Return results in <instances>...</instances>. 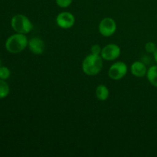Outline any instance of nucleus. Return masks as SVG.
<instances>
[{
  "label": "nucleus",
  "instance_id": "nucleus-1",
  "mask_svg": "<svg viewBox=\"0 0 157 157\" xmlns=\"http://www.w3.org/2000/svg\"><path fill=\"white\" fill-rule=\"evenodd\" d=\"M103 58L101 55L90 54L85 57L82 62V71L88 76L98 75L103 68Z\"/></svg>",
  "mask_w": 157,
  "mask_h": 157
},
{
  "label": "nucleus",
  "instance_id": "nucleus-11",
  "mask_svg": "<svg viewBox=\"0 0 157 157\" xmlns=\"http://www.w3.org/2000/svg\"><path fill=\"white\" fill-rule=\"evenodd\" d=\"M147 78L153 87H157V65H153L147 70Z\"/></svg>",
  "mask_w": 157,
  "mask_h": 157
},
{
  "label": "nucleus",
  "instance_id": "nucleus-12",
  "mask_svg": "<svg viewBox=\"0 0 157 157\" xmlns=\"http://www.w3.org/2000/svg\"><path fill=\"white\" fill-rule=\"evenodd\" d=\"M9 86L7 83L5 81V80L0 79V99L6 98L9 95Z\"/></svg>",
  "mask_w": 157,
  "mask_h": 157
},
{
  "label": "nucleus",
  "instance_id": "nucleus-19",
  "mask_svg": "<svg viewBox=\"0 0 157 157\" xmlns=\"http://www.w3.org/2000/svg\"><path fill=\"white\" fill-rule=\"evenodd\" d=\"M156 18H157V15H156Z\"/></svg>",
  "mask_w": 157,
  "mask_h": 157
},
{
  "label": "nucleus",
  "instance_id": "nucleus-8",
  "mask_svg": "<svg viewBox=\"0 0 157 157\" xmlns=\"http://www.w3.org/2000/svg\"><path fill=\"white\" fill-rule=\"evenodd\" d=\"M29 50L35 55H41L45 50V44L41 38L34 37L29 41L28 44Z\"/></svg>",
  "mask_w": 157,
  "mask_h": 157
},
{
  "label": "nucleus",
  "instance_id": "nucleus-13",
  "mask_svg": "<svg viewBox=\"0 0 157 157\" xmlns=\"http://www.w3.org/2000/svg\"><path fill=\"white\" fill-rule=\"evenodd\" d=\"M11 71L9 67H5V66H1L0 67V79L7 80L10 77Z\"/></svg>",
  "mask_w": 157,
  "mask_h": 157
},
{
  "label": "nucleus",
  "instance_id": "nucleus-14",
  "mask_svg": "<svg viewBox=\"0 0 157 157\" xmlns=\"http://www.w3.org/2000/svg\"><path fill=\"white\" fill-rule=\"evenodd\" d=\"M55 2L59 7L65 9V8L69 7L71 5V3L73 2V0H55Z\"/></svg>",
  "mask_w": 157,
  "mask_h": 157
},
{
  "label": "nucleus",
  "instance_id": "nucleus-5",
  "mask_svg": "<svg viewBox=\"0 0 157 157\" xmlns=\"http://www.w3.org/2000/svg\"><path fill=\"white\" fill-rule=\"evenodd\" d=\"M98 30L100 34L104 37H110L117 31V23L113 18L106 17L103 18L99 23Z\"/></svg>",
  "mask_w": 157,
  "mask_h": 157
},
{
  "label": "nucleus",
  "instance_id": "nucleus-9",
  "mask_svg": "<svg viewBox=\"0 0 157 157\" xmlns=\"http://www.w3.org/2000/svg\"><path fill=\"white\" fill-rule=\"evenodd\" d=\"M147 67L145 63L140 61H136L133 62L130 66V71L133 76L136 78H143L147 75Z\"/></svg>",
  "mask_w": 157,
  "mask_h": 157
},
{
  "label": "nucleus",
  "instance_id": "nucleus-17",
  "mask_svg": "<svg viewBox=\"0 0 157 157\" xmlns=\"http://www.w3.org/2000/svg\"><path fill=\"white\" fill-rule=\"evenodd\" d=\"M153 58H154L155 61H156V63L157 64V48H156V51L154 52V53H153Z\"/></svg>",
  "mask_w": 157,
  "mask_h": 157
},
{
  "label": "nucleus",
  "instance_id": "nucleus-6",
  "mask_svg": "<svg viewBox=\"0 0 157 157\" xmlns=\"http://www.w3.org/2000/svg\"><path fill=\"white\" fill-rule=\"evenodd\" d=\"M121 54V49L117 44H108L102 48L101 56L105 61H114L119 58Z\"/></svg>",
  "mask_w": 157,
  "mask_h": 157
},
{
  "label": "nucleus",
  "instance_id": "nucleus-2",
  "mask_svg": "<svg viewBox=\"0 0 157 157\" xmlns=\"http://www.w3.org/2000/svg\"><path fill=\"white\" fill-rule=\"evenodd\" d=\"M29 40L25 34L16 33L12 35L6 41V48L9 53L18 54L28 47Z\"/></svg>",
  "mask_w": 157,
  "mask_h": 157
},
{
  "label": "nucleus",
  "instance_id": "nucleus-15",
  "mask_svg": "<svg viewBox=\"0 0 157 157\" xmlns=\"http://www.w3.org/2000/svg\"><path fill=\"white\" fill-rule=\"evenodd\" d=\"M156 45L152 41H149L145 44V50L147 51L148 53H154V52L156 49Z\"/></svg>",
  "mask_w": 157,
  "mask_h": 157
},
{
  "label": "nucleus",
  "instance_id": "nucleus-3",
  "mask_svg": "<svg viewBox=\"0 0 157 157\" xmlns=\"http://www.w3.org/2000/svg\"><path fill=\"white\" fill-rule=\"evenodd\" d=\"M11 26L16 33H29L33 29V24L27 16L21 14L14 15L11 20Z\"/></svg>",
  "mask_w": 157,
  "mask_h": 157
},
{
  "label": "nucleus",
  "instance_id": "nucleus-10",
  "mask_svg": "<svg viewBox=\"0 0 157 157\" xmlns=\"http://www.w3.org/2000/svg\"><path fill=\"white\" fill-rule=\"evenodd\" d=\"M95 95L98 100L104 101L108 99L109 96H110V91L107 86L104 85V84H100L97 87L96 90H95Z\"/></svg>",
  "mask_w": 157,
  "mask_h": 157
},
{
  "label": "nucleus",
  "instance_id": "nucleus-16",
  "mask_svg": "<svg viewBox=\"0 0 157 157\" xmlns=\"http://www.w3.org/2000/svg\"><path fill=\"white\" fill-rule=\"evenodd\" d=\"M101 51H102V48H101V46L98 44H94V45H92L91 48H90V52H91V54H93V55H101Z\"/></svg>",
  "mask_w": 157,
  "mask_h": 157
},
{
  "label": "nucleus",
  "instance_id": "nucleus-4",
  "mask_svg": "<svg viewBox=\"0 0 157 157\" xmlns=\"http://www.w3.org/2000/svg\"><path fill=\"white\" fill-rule=\"evenodd\" d=\"M128 67L126 63L117 61L113 63L108 70V76L113 81H119L124 78L127 74Z\"/></svg>",
  "mask_w": 157,
  "mask_h": 157
},
{
  "label": "nucleus",
  "instance_id": "nucleus-7",
  "mask_svg": "<svg viewBox=\"0 0 157 157\" xmlns=\"http://www.w3.org/2000/svg\"><path fill=\"white\" fill-rule=\"evenodd\" d=\"M56 23L61 29H68L75 25V18L71 12H62L57 15Z\"/></svg>",
  "mask_w": 157,
  "mask_h": 157
},
{
  "label": "nucleus",
  "instance_id": "nucleus-18",
  "mask_svg": "<svg viewBox=\"0 0 157 157\" xmlns=\"http://www.w3.org/2000/svg\"><path fill=\"white\" fill-rule=\"evenodd\" d=\"M2 65V61H1V59H0V67H1Z\"/></svg>",
  "mask_w": 157,
  "mask_h": 157
}]
</instances>
